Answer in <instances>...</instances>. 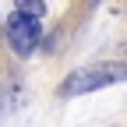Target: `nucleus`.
<instances>
[{
  "instance_id": "obj_1",
  "label": "nucleus",
  "mask_w": 127,
  "mask_h": 127,
  "mask_svg": "<svg viewBox=\"0 0 127 127\" xmlns=\"http://www.w3.org/2000/svg\"><path fill=\"white\" fill-rule=\"evenodd\" d=\"M127 81V64L117 60H106V64H88V67H78L60 81V99H78V95H88V92H99L109 85H120Z\"/></svg>"
},
{
  "instance_id": "obj_2",
  "label": "nucleus",
  "mask_w": 127,
  "mask_h": 127,
  "mask_svg": "<svg viewBox=\"0 0 127 127\" xmlns=\"http://www.w3.org/2000/svg\"><path fill=\"white\" fill-rule=\"evenodd\" d=\"M4 35H7V46L18 57H32L42 42V21H32L25 14H11L4 25Z\"/></svg>"
},
{
  "instance_id": "obj_3",
  "label": "nucleus",
  "mask_w": 127,
  "mask_h": 127,
  "mask_svg": "<svg viewBox=\"0 0 127 127\" xmlns=\"http://www.w3.org/2000/svg\"><path fill=\"white\" fill-rule=\"evenodd\" d=\"M14 14H25V18H32V21H42L46 4L42 0H14Z\"/></svg>"
},
{
  "instance_id": "obj_4",
  "label": "nucleus",
  "mask_w": 127,
  "mask_h": 127,
  "mask_svg": "<svg viewBox=\"0 0 127 127\" xmlns=\"http://www.w3.org/2000/svg\"><path fill=\"white\" fill-rule=\"evenodd\" d=\"M88 4H99V0H88Z\"/></svg>"
}]
</instances>
